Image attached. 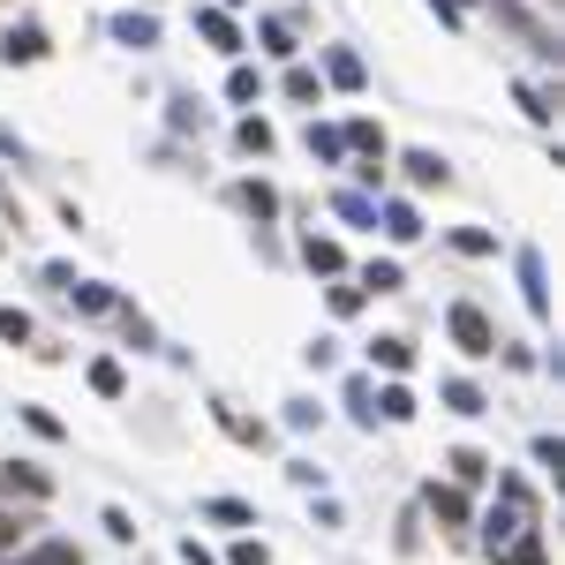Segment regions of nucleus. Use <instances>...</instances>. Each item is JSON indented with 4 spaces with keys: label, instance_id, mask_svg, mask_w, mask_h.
<instances>
[{
    "label": "nucleus",
    "instance_id": "20e7f679",
    "mask_svg": "<svg viewBox=\"0 0 565 565\" xmlns=\"http://www.w3.org/2000/svg\"><path fill=\"white\" fill-rule=\"evenodd\" d=\"M429 513H437V521H467V498H460V490H429Z\"/></svg>",
    "mask_w": 565,
    "mask_h": 565
},
{
    "label": "nucleus",
    "instance_id": "0eeeda50",
    "mask_svg": "<svg viewBox=\"0 0 565 565\" xmlns=\"http://www.w3.org/2000/svg\"><path fill=\"white\" fill-rule=\"evenodd\" d=\"M0 339H30V317L23 309H0Z\"/></svg>",
    "mask_w": 565,
    "mask_h": 565
},
{
    "label": "nucleus",
    "instance_id": "1a4fd4ad",
    "mask_svg": "<svg viewBox=\"0 0 565 565\" xmlns=\"http://www.w3.org/2000/svg\"><path fill=\"white\" fill-rule=\"evenodd\" d=\"M234 565H265V543H234Z\"/></svg>",
    "mask_w": 565,
    "mask_h": 565
},
{
    "label": "nucleus",
    "instance_id": "39448f33",
    "mask_svg": "<svg viewBox=\"0 0 565 565\" xmlns=\"http://www.w3.org/2000/svg\"><path fill=\"white\" fill-rule=\"evenodd\" d=\"M377 362L385 370H408V339H377Z\"/></svg>",
    "mask_w": 565,
    "mask_h": 565
},
{
    "label": "nucleus",
    "instance_id": "7ed1b4c3",
    "mask_svg": "<svg viewBox=\"0 0 565 565\" xmlns=\"http://www.w3.org/2000/svg\"><path fill=\"white\" fill-rule=\"evenodd\" d=\"M15 565H84V551L76 543H38V551H23Z\"/></svg>",
    "mask_w": 565,
    "mask_h": 565
},
{
    "label": "nucleus",
    "instance_id": "f257e3e1",
    "mask_svg": "<svg viewBox=\"0 0 565 565\" xmlns=\"http://www.w3.org/2000/svg\"><path fill=\"white\" fill-rule=\"evenodd\" d=\"M452 332H460L467 355H490V324H483V309H452Z\"/></svg>",
    "mask_w": 565,
    "mask_h": 565
},
{
    "label": "nucleus",
    "instance_id": "f03ea898",
    "mask_svg": "<svg viewBox=\"0 0 565 565\" xmlns=\"http://www.w3.org/2000/svg\"><path fill=\"white\" fill-rule=\"evenodd\" d=\"M0 483H8V498H46V490H53V483H46L38 467H8Z\"/></svg>",
    "mask_w": 565,
    "mask_h": 565
},
{
    "label": "nucleus",
    "instance_id": "423d86ee",
    "mask_svg": "<svg viewBox=\"0 0 565 565\" xmlns=\"http://www.w3.org/2000/svg\"><path fill=\"white\" fill-rule=\"evenodd\" d=\"M452 475L460 483H483V452H452Z\"/></svg>",
    "mask_w": 565,
    "mask_h": 565
},
{
    "label": "nucleus",
    "instance_id": "6e6552de",
    "mask_svg": "<svg viewBox=\"0 0 565 565\" xmlns=\"http://www.w3.org/2000/svg\"><path fill=\"white\" fill-rule=\"evenodd\" d=\"M0 551H23V521L15 513H0Z\"/></svg>",
    "mask_w": 565,
    "mask_h": 565
}]
</instances>
